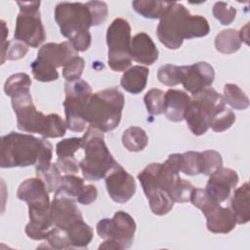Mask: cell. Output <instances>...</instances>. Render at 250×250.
<instances>
[{"label":"cell","mask_w":250,"mask_h":250,"mask_svg":"<svg viewBox=\"0 0 250 250\" xmlns=\"http://www.w3.org/2000/svg\"><path fill=\"white\" fill-rule=\"evenodd\" d=\"M194 187L192 184L187 180L182 179L181 177L175 182L172 188L170 189V196L174 200V202L185 203L189 201L190 194Z\"/></svg>","instance_id":"obj_34"},{"label":"cell","mask_w":250,"mask_h":250,"mask_svg":"<svg viewBox=\"0 0 250 250\" xmlns=\"http://www.w3.org/2000/svg\"><path fill=\"white\" fill-rule=\"evenodd\" d=\"M91 185H84V180L74 176V174H65L62 178V184L56 192H60L74 198L78 203H82L89 195Z\"/></svg>","instance_id":"obj_23"},{"label":"cell","mask_w":250,"mask_h":250,"mask_svg":"<svg viewBox=\"0 0 250 250\" xmlns=\"http://www.w3.org/2000/svg\"><path fill=\"white\" fill-rule=\"evenodd\" d=\"M213 16L217 19L221 24L229 25L230 24L236 16V9L226 2H216L212 9Z\"/></svg>","instance_id":"obj_36"},{"label":"cell","mask_w":250,"mask_h":250,"mask_svg":"<svg viewBox=\"0 0 250 250\" xmlns=\"http://www.w3.org/2000/svg\"><path fill=\"white\" fill-rule=\"evenodd\" d=\"M31 79L28 74L19 72L11 75L4 84V92L7 96L13 98L16 95L29 92Z\"/></svg>","instance_id":"obj_29"},{"label":"cell","mask_w":250,"mask_h":250,"mask_svg":"<svg viewBox=\"0 0 250 250\" xmlns=\"http://www.w3.org/2000/svg\"><path fill=\"white\" fill-rule=\"evenodd\" d=\"M17 4L20 7V13L16 21L14 39L21 41L32 48H37L46 39L39 10L41 3L40 1H18Z\"/></svg>","instance_id":"obj_14"},{"label":"cell","mask_w":250,"mask_h":250,"mask_svg":"<svg viewBox=\"0 0 250 250\" xmlns=\"http://www.w3.org/2000/svg\"><path fill=\"white\" fill-rule=\"evenodd\" d=\"M224 101L232 108L244 110L249 106V98L235 84L228 83L224 86Z\"/></svg>","instance_id":"obj_27"},{"label":"cell","mask_w":250,"mask_h":250,"mask_svg":"<svg viewBox=\"0 0 250 250\" xmlns=\"http://www.w3.org/2000/svg\"><path fill=\"white\" fill-rule=\"evenodd\" d=\"M164 95L160 89H150L144 97L146 109L151 115H159L164 112Z\"/></svg>","instance_id":"obj_31"},{"label":"cell","mask_w":250,"mask_h":250,"mask_svg":"<svg viewBox=\"0 0 250 250\" xmlns=\"http://www.w3.org/2000/svg\"><path fill=\"white\" fill-rule=\"evenodd\" d=\"M180 172H183L188 176H195L200 174L198 151H187L182 153Z\"/></svg>","instance_id":"obj_37"},{"label":"cell","mask_w":250,"mask_h":250,"mask_svg":"<svg viewBox=\"0 0 250 250\" xmlns=\"http://www.w3.org/2000/svg\"><path fill=\"white\" fill-rule=\"evenodd\" d=\"M148 143V138L144 129L138 126L128 127L122 135V144L129 151H141Z\"/></svg>","instance_id":"obj_26"},{"label":"cell","mask_w":250,"mask_h":250,"mask_svg":"<svg viewBox=\"0 0 250 250\" xmlns=\"http://www.w3.org/2000/svg\"><path fill=\"white\" fill-rule=\"evenodd\" d=\"M55 21L61 33L66 37L77 52H85L91 45L89 28L94 20L87 3L61 2L55 8Z\"/></svg>","instance_id":"obj_5"},{"label":"cell","mask_w":250,"mask_h":250,"mask_svg":"<svg viewBox=\"0 0 250 250\" xmlns=\"http://www.w3.org/2000/svg\"><path fill=\"white\" fill-rule=\"evenodd\" d=\"M65 231L68 235L71 248H87L94 235L93 229L83 219L74 222Z\"/></svg>","instance_id":"obj_24"},{"label":"cell","mask_w":250,"mask_h":250,"mask_svg":"<svg viewBox=\"0 0 250 250\" xmlns=\"http://www.w3.org/2000/svg\"><path fill=\"white\" fill-rule=\"evenodd\" d=\"M237 173L229 168L221 167L209 176L206 184V192L217 202L225 201L238 183Z\"/></svg>","instance_id":"obj_18"},{"label":"cell","mask_w":250,"mask_h":250,"mask_svg":"<svg viewBox=\"0 0 250 250\" xmlns=\"http://www.w3.org/2000/svg\"><path fill=\"white\" fill-rule=\"evenodd\" d=\"M235 121V115L229 108L225 107L224 109L217 112L210 121V127L213 131L221 133L229 128L231 127V125Z\"/></svg>","instance_id":"obj_33"},{"label":"cell","mask_w":250,"mask_h":250,"mask_svg":"<svg viewBox=\"0 0 250 250\" xmlns=\"http://www.w3.org/2000/svg\"><path fill=\"white\" fill-rule=\"evenodd\" d=\"M96 229L99 236L104 239L99 249H127L133 243L136 223L128 213L117 211L111 219L99 221Z\"/></svg>","instance_id":"obj_10"},{"label":"cell","mask_w":250,"mask_h":250,"mask_svg":"<svg viewBox=\"0 0 250 250\" xmlns=\"http://www.w3.org/2000/svg\"><path fill=\"white\" fill-rule=\"evenodd\" d=\"M53 155V146L45 139L29 134L11 132L0 140V167H26L33 165L36 172L47 170Z\"/></svg>","instance_id":"obj_1"},{"label":"cell","mask_w":250,"mask_h":250,"mask_svg":"<svg viewBox=\"0 0 250 250\" xmlns=\"http://www.w3.org/2000/svg\"><path fill=\"white\" fill-rule=\"evenodd\" d=\"M181 83L184 88L193 94L212 85L215 78V70L206 62H198L190 65L180 66Z\"/></svg>","instance_id":"obj_16"},{"label":"cell","mask_w":250,"mask_h":250,"mask_svg":"<svg viewBox=\"0 0 250 250\" xmlns=\"http://www.w3.org/2000/svg\"><path fill=\"white\" fill-rule=\"evenodd\" d=\"M230 210L232 211L236 224L243 225L250 220V189L246 182L237 188L230 199Z\"/></svg>","instance_id":"obj_21"},{"label":"cell","mask_w":250,"mask_h":250,"mask_svg":"<svg viewBox=\"0 0 250 250\" xmlns=\"http://www.w3.org/2000/svg\"><path fill=\"white\" fill-rule=\"evenodd\" d=\"M131 58L140 63L150 65L158 59V49L154 42L145 32H140L131 38Z\"/></svg>","instance_id":"obj_19"},{"label":"cell","mask_w":250,"mask_h":250,"mask_svg":"<svg viewBox=\"0 0 250 250\" xmlns=\"http://www.w3.org/2000/svg\"><path fill=\"white\" fill-rule=\"evenodd\" d=\"M148 72V68L146 66L134 65L123 73L120 84L125 91L133 95L140 94L146 86Z\"/></svg>","instance_id":"obj_22"},{"label":"cell","mask_w":250,"mask_h":250,"mask_svg":"<svg viewBox=\"0 0 250 250\" xmlns=\"http://www.w3.org/2000/svg\"><path fill=\"white\" fill-rule=\"evenodd\" d=\"M158 80L169 87L176 86L181 83V71L180 66L174 64H163L157 71Z\"/></svg>","instance_id":"obj_35"},{"label":"cell","mask_w":250,"mask_h":250,"mask_svg":"<svg viewBox=\"0 0 250 250\" xmlns=\"http://www.w3.org/2000/svg\"><path fill=\"white\" fill-rule=\"evenodd\" d=\"M82 139V148L85 152L84 158L79 162L82 175L88 181H99L104 178L118 162L109 152L103 131L89 125Z\"/></svg>","instance_id":"obj_7"},{"label":"cell","mask_w":250,"mask_h":250,"mask_svg":"<svg viewBox=\"0 0 250 250\" xmlns=\"http://www.w3.org/2000/svg\"><path fill=\"white\" fill-rule=\"evenodd\" d=\"M247 28H248V23L244 27H242L240 29V31H238L239 38H240L241 42L244 41L246 44H248V31H247Z\"/></svg>","instance_id":"obj_44"},{"label":"cell","mask_w":250,"mask_h":250,"mask_svg":"<svg viewBox=\"0 0 250 250\" xmlns=\"http://www.w3.org/2000/svg\"><path fill=\"white\" fill-rule=\"evenodd\" d=\"M226 107L223 96L214 88L207 87L193 94L188 105L184 119L195 136L203 135L210 128L211 118Z\"/></svg>","instance_id":"obj_8"},{"label":"cell","mask_w":250,"mask_h":250,"mask_svg":"<svg viewBox=\"0 0 250 250\" xmlns=\"http://www.w3.org/2000/svg\"><path fill=\"white\" fill-rule=\"evenodd\" d=\"M12 106L17 117V127L26 133L39 134L43 138H60L64 136L66 123L57 113L48 115L38 111L33 104L29 92L12 98Z\"/></svg>","instance_id":"obj_4"},{"label":"cell","mask_w":250,"mask_h":250,"mask_svg":"<svg viewBox=\"0 0 250 250\" xmlns=\"http://www.w3.org/2000/svg\"><path fill=\"white\" fill-rule=\"evenodd\" d=\"M216 50L223 54H233L241 47L239 33L233 28L224 29L216 35L215 38Z\"/></svg>","instance_id":"obj_25"},{"label":"cell","mask_w":250,"mask_h":250,"mask_svg":"<svg viewBox=\"0 0 250 250\" xmlns=\"http://www.w3.org/2000/svg\"><path fill=\"white\" fill-rule=\"evenodd\" d=\"M83 146V139L81 138H68L59 142L56 146V153L58 157L74 156V153Z\"/></svg>","instance_id":"obj_38"},{"label":"cell","mask_w":250,"mask_h":250,"mask_svg":"<svg viewBox=\"0 0 250 250\" xmlns=\"http://www.w3.org/2000/svg\"><path fill=\"white\" fill-rule=\"evenodd\" d=\"M36 176L44 182L49 192H56L62 184V177L56 163H52L45 171L36 172Z\"/></svg>","instance_id":"obj_32"},{"label":"cell","mask_w":250,"mask_h":250,"mask_svg":"<svg viewBox=\"0 0 250 250\" xmlns=\"http://www.w3.org/2000/svg\"><path fill=\"white\" fill-rule=\"evenodd\" d=\"M56 165L64 174H76L79 170V164L74 156L58 157Z\"/></svg>","instance_id":"obj_43"},{"label":"cell","mask_w":250,"mask_h":250,"mask_svg":"<svg viewBox=\"0 0 250 250\" xmlns=\"http://www.w3.org/2000/svg\"><path fill=\"white\" fill-rule=\"evenodd\" d=\"M85 62L84 59L76 56L72 58L63 67L62 76L66 81H74L80 79V76L84 70Z\"/></svg>","instance_id":"obj_40"},{"label":"cell","mask_w":250,"mask_h":250,"mask_svg":"<svg viewBox=\"0 0 250 250\" xmlns=\"http://www.w3.org/2000/svg\"><path fill=\"white\" fill-rule=\"evenodd\" d=\"M64 92L63 107L66 127L73 132H83L87 124L84 113L92 96V88L85 80L77 79L66 81Z\"/></svg>","instance_id":"obj_12"},{"label":"cell","mask_w":250,"mask_h":250,"mask_svg":"<svg viewBox=\"0 0 250 250\" xmlns=\"http://www.w3.org/2000/svg\"><path fill=\"white\" fill-rule=\"evenodd\" d=\"M168 3L150 0H136L132 2L133 9L146 19H160Z\"/></svg>","instance_id":"obj_28"},{"label":"cell","mask_w":250,"mask_h":250,"mask_svg":"<svg viewBox=\"0 0 250 250\" xmlns=\"http://www.w3.org/2000/svg\"><path fill=\"white\" fill-rule=\"evenodd\" d=\"M76 56L78 52L69 41L44 44L39 49L36 60L30 64L33 77L40 82L55 81L59 78L57 67H63Z\"/></svg>","instance_id":"obj_9"},{"label":"cell","mask_w":250,"mask_h":250,"mask_svg":"<svg viewBox=\"0 0 250 250\" xmlns=\"http://www.w3.org/2000/svg\"><path fill=\"white\" fill-rule=\"evenodd\" d=\"M124 96L116 87L106 88L92 94L84 118L90 126L103 132L115 129L121 120Z\"/></svg>","instance_id":"obj_6"},{"label":"cell","mask_w":250,"mask_h":250,"mask_svg":"<svg viewBox=\"0 0 250 250\" xmlns=\"http://www.w3.org/2000/svg\"><path fill=\"white\" fill-rule=\"evenodd\" d=\"M46 240L54 249H71L70 241L66 231L60 228H52L48 231Z\"/></svg>","instance_id":"obj_39"},{"label":"cell","mask_w":250,"mask_h":250,"mask_svg":"<svg viewBox=\"0 0 250 250\" xmlns=\"http://www.w3.org/2000/svg\"><path fill=\"white\" fill-rule=\"evenodd\" d=\"M200 174L210 176L215 171L223 167V158L221 154L213 149L199 152Z\"/></svg>","instance_id":"obj_30"},{"label":"cell","mask_w":250,"mask_h":250,"mask_svg":"<svg viewBox=\"0 0 250 250\" xmlns=\"http://www.w3.org/2000/svg\"><path fill=\"white\" fill-rule=\"evenodd\" d=\"M86 3L91 10L93 20H94V26H97L103 23L105 21L108 13L106 3L103 1H89Z\"/></svg>","instance_id":"obj_41"},{"label":"cell","mask_w":250,"mask_h":250,"mask_svg":"<svg viewBox=\"0 0 250 250\" xmlns=\"http://www.w3.org/2000/svg\"><path fill=\"white\" fill-rule=\"evenodd\" d=\"M107 63L113 71H126L132 62L131 45V26L129 22L116 18L112 21L106 30Z\"/></svg>","instance_id":"obj_11"},{"label":"cell","mask_w":250,"mask_h":250,"mask_svg":"<svg viewBox=\"0 0 250 250\" xmlns=\"http://www.w3.org/2000/svg\"><path fill=\"white\" fill-rule=\"evenodd\" d=\"M27 52H28V46L26 44H24L21 41L13 39L9 41V45L6 53V59L11 61L20 60L23 58Z\"/></svg>","instance_id":"obj_42"},{"label":"cell","mask_w":250,"mask_h":250,"mask_svg":"<svg viewBox=\"0 0 250 250\" xmlns=\"http://www.w3.org/2000/svg\"><path fill=\"white\" fill-rule=\"evenodd\" d=\"M48 192L44 182L38 177L23 181L17 191L18 198L27 203L29 223L24 230L34 240L46 239L48 231L54 227Z\"/></svg>","instance_id":"obj_3"},{"label":"cell","mask_w":250,"mask_h":250,"mask_svg":"<svg viewBox=\"0 0 250 250\" xmlns=\"http://www.w3.org/2000/svg\"><path fill=\"white\" fill-rule=\"evenodd\" d=\"M189 201L193 206L201 210L206 217V225L209 231L213 233H228L235 225V217L230 208L222 207L214 200L205 189L194 188L191 191Z\"/></svg>","instance_id":"obj_13"},{"label":"cell","mask_w":250,"mask_h":250,"mask_svg":"<svg viewBox=\"0 0 250 250\" xmlns=\"http://www.w3.org/2000/svg\"><path fill=\"white\" fill-rule=\"evenodd\" d=\"M209 31L210 26L204 17L191 15L177 2L168 3L156 29L159 41L170 50L179 49L185 39L204 37Z\"/></svg>","instance_id":"obj_2"},{"label":"cell","mask_w":250,"mask_h":250,"mask_svg":"<svg viewBox=\"0 0 250 250\" xmlns=\"http://www.w3.org/2000/svg\"><path fill=\"white\" fill-rule=\"evenodd\" d=\"M106 190L110 198L120 204L129 201L136 192V181L119 163L105 176Z\"/></svg>","instance_id":"obj_15"},{"label":"cell","mask_w":250,"mask_h":250,"mask_svg":"<svg viewBox=\"0 0 250 250\" xmlns=\"http://www.w3.org/2000/svg\"><path fill=\"white\" fill-rule=\"evenodd\" d=\"M190 97L181 90L169 89L164 95V113L173 122L184 120L185 111L190 103Z\"/></svg>","instance_id":"obj_20"},{"label":"cell","mask_w":250,"mask_h":250,"mask_svg":"<svg viewBox=\"0 0 250 250\" xmlns=\"http://www.w3.org/2000/svg\"><path fill=\"white\" fill-rule=\"evenodd\" d=\"M51 217L54 227L63 230H66L74 222L83 219L76 200L60 192H55L51 202Z\"/></svg>","instance_id":"obj_17"}]
</instances>
